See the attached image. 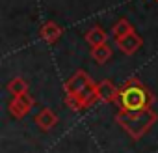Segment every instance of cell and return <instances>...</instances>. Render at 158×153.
<instances>
[{
    "instance_id": "1",
    "label": "cell",
    "mask_w": 158,
    "mask_h": 153,
    "mask_svg": "<svg viewBox=\"0 0 158 153\" xmlns=\"http://www.w3.org/2000/svg\"><path fill=\"white\" fill-rule=\"evenodd\" d=\"M156 120H158V116L151 108H143V110H121L115 116V121L134 140H139L156 123Z\"/></svg>"
},
{
    "instance_id": "2",
    "label": "cell",
    "mask_w": 158,
    "mask_h": 153,
    "mask_svg": "<svg viewBox=\"0 0 158 153\" xmlns=\"http://www.w3.org/2000/svg\"><path fill=\"white\" fill-rule=\"evenodd\" d=\"M115 103L121 107V110H143L151 107L152 95L138 79H130L119 88Z\"/></svg>"
},
{
    "instance_id": "3",
    "label": "cell",
    "mask_w": 158,
    "mask_h": 153,
    "mask_svg": "<svg viewBox=\"0 0 158 153\" xmlns=\"http://www.w3.org/2000/svg\"><path fill=\"white\" fill-rule=\"evenodd\" d=\"M93 81L89 79V75L86 73V71H82V69H78L71 79L65 82V94H69V95H74V94H78V92H82L88 84H91Z\"/></svg>"
},
{
    "instance_id": "4",
    "label": "cell",
    "mask_w": 158,
    "mask_h": 153,
    "mask_svg": "<svg viewBox=\"0 0 158 153\" xmlns=\"http://www.w3.org/2000/svg\"><path fill=\"white\" fill-rule=\"evenodd\" d=\"M32 107H34V99H32V95L23 94V95L13 97V101L10 103V114L15 116L17 120H21V118H23Z\"/></svg>"
},
{
    "instance_id": "5",
    "label": "cell",
    "mask_w": 158,
    "mask_h": 153,
    "mask_svg": "<svg viewBox=\"0 0 158 153\" xmlns=\"http://www.w3.org/2000/svg\"><path fill=\"white\" fill-rule=\"evenodd\" d=\"M141 45H143V39H141L136 32H130L128 36H125L123 39L117 41V47H119L125 54H134V52H138V50L141 49Z\"/></svg>"
},
{
    "instance_id": "6",
    "label": "cell",
    "mask_w": 158,
    "mask_h": 153,
    "mask_svg": "<svg viewBox=\"0 0 158 153\" xmlns=\"http://www.w3.org/2000/svg\"><path fill=\"white\" fill-rule=\"evenodd\" d=\"M97 94H99L101 101H104V103H115V99L119 95V88L112 81H102V82L97 84Z\"/></svg>"
},
{
    "instance_id": "7",
    "label": "cell",
    "mask_w": 158,
    "mask_h": 153,
    "mask_svg": "<svg viewBox=\"0 0 158 153\" xmlns=\"http://www.w3.org/2000/svg\"><path fill=\"white\" fill-rule=\"evenodd\" d=\"M41 37L47 41V43H56L60 37H61V34H63V30H61V26L60 24H56L54 21H48V23H45L43 26H41Z\"/></svg>"
},
{
    "instance_id": "8",
    "label": "cell",
    "mask_w": 158,
    "mask_h": 153,
    "mask_svg": "<svg viewBox=\"0 0 158 153\" xmlns=\"http://www.w3.org/2000/svg\"><path fill=\"white\" fill-rule=\"evenodd\" d=\"M35 123H37L43 131H48V129H52V127L58 123V116H56L50 108H43V110L35 116Z\"/></svg>"
},
{
    "instance_id": "9",
    "label": "cell",
    "mask_w": 158,
    "mask_h": 153,
    "mask_svg": "<svg viewBox=\"0 0 158 153\" xmlns=\"http://www.w3.org/2000/svg\"><path fill=\"white\" fill-rule=\"evenodd\" d=\"M86 41H88V45L89 47H97V45H102V43H106V39H108V36H106V32L101 28V26H93V28H89L88 32H86Z\"/></svg>"
},
{
    "instance_id": "10",
    "label": "cell",
    "mask_w": 158,
    "mask_h": 153,
    "mask_svg": "<svg viewBox=\"0 0 158 153\" xmlns=\"http://www.w3.org/2000/svg\"><path fill=\"white\" fill-rule=\"evenodd\" d=\"M130 32H134V28H132V24L128 23V19H119V21L114 24V28H112V36H114L115 43H117L119 39H123L125 36H128Z\"/></svg>"
},
{
    "instance_id": "11",
    "label": "cell",
    "mask_w": 158,
    "mask_h": 153,
    "mask_svg": "<svg viewBox=\"0 0 158 153\" xmlns=\"http://www.w3.org/2000/svg\"><path fill=\"white\" fill-rule=\"evenodd\" d=\"M91 56H93V60H95L97 63H106V62L112 58V49L108 47V43L91 47Z\"/></svg>"
},
{
    "instance_id": "12",
    "label": "cell",
    "mask_w": 158,
    "mask_h": 153,
    "mask_svg": "<svg viewBox=\"0 0 158 153\" xmlns=\"http://www.w3.org/2000/svg\"><path fill=\"white\" fill-rule=\"evenodd\" d=\"M8 90H10V94H11L13 97H17V95L28 94V84H26L24 79H13V81L8 84Z\"/></svg>"
},
{
    "instance_id": "13",
    "label": "cell",
    "mask_w": 158,
    "mask_h": 153,
    "mask_svg": "<svg viewBox=\"0 0 158 153\" xmlns=\"http://www.w3.org/2000/svg\"><path fill=\"white\" fill-rule=\"evenodd\" d=\"M156 2H158V0H156Z\"/></svg>"
}]
</instances>
